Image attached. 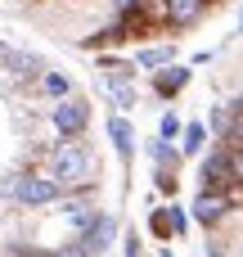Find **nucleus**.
Here are the masks:
<instances>
[{
	"instance_id": "obj_5",
	"label": "nucleus",
	"mask_w": 243,
	"mask_h": 257,
	"mask_svg": "<svg viewBox=\"0 0 243 257\" xmlns=\"http://www.w3.org/2000/svg\"><path fill=\"white\" fill-rule=\"evenodd\" d=\"M207 5H212V0H158L167 27H194V23L207 14Z\"/></svg>"
},
{
	"instance_id": "obj_3",
	"label": "nucleus",
	"mask_w": 243,
	"mask_h": 257,
	"mask_svg": "<svg viewBox=\"0 0 243 257\" xmlns=\"http://www.w3.org/2000/svg\"><path fill=\"white\" fill-rule=\"evenodd\" d=\"M50 122H54V131H59L63 140H81V131H86V122H90V104L77 99V95H68V99L54 104Z\"/></svg>"
},
{
	"instance_id": "obj_10",
	"label": "nucleus",
	"mask_w": 243,
	"mask_h": 257,
	"mask_svg": "<svg viewBox=\"0 0 243 257\" xmlns=\"http://www.w3.org/2000/svg\"><path fill=\"white\" fill-rule=\"evenodd\" d=\"M149 158H153V167L158 172H176L180 167V149H171V140H149Z\"/></svg>"
},
{
	"instance_id": "obj_15",
	"label": "nucleus",
	"mask_w": 243,
	"mask_h": 257,
	"mask_svg": "<svg viewBox=\"0 0 243 257\" xmlns=\"http://www.w3.org/2000/svg\"><path fill=\"white\" fill-rule=\"evenodd\" d=\"M41 86H45L50 95H59V99H68V90H72V81H68L63 72H45V77H41Z\"/></svg>"
},
{
	"instance_id": "obj_6",
	"label": "nucleus",
	"mask_w": 243,
	"mask_h": 257,
	"mask_svg": "<svg viewBox=\"0 0 243 257\" xmlns=\"http://www.w3.org/2000/svg\"><path fill=\"white\" fill-rule=\"evenodd\" d=\"M198 176H203V190H230V185H234V176H230V149L207 154Z\"/></svg>"
},
{
	"instance_id": "obj_20",
	"label": "nucleus",
	"mask_w": 243,
	"mask_h": 257,
	"mask_svg": "<svg viewBox=\"0 0 243 257\" xmlns=\"http://www.w3.org/2000/svg\"><path fill=\"white\" fill-rule=\"evenodd\" d=\"M54 257H95V253H90V248H86V244L77 239V244H68V248H59Z\"/></svg>"
},
{
	"instance_id": "obj_17",
	"label": "nucleus",
	"mask_w": 243,
	"mask_h": 257,
	"mask_svg": "<svg viewBox=\"0 0 243 257\" xmlns=\"http://www.w3.org/2000/svg\"><path fill=\"white\" fill-rule=\"evenodd\" d=\"M230 176H234V185H243V149H230Z\"/></svg>"
},
{
	"instance_id": "obj_22",
	"label": "nucleus",
	"mask_w": 243,
	"mask_h": 257,
	"mask_svg": "<svg viewBox=\"0 0 243 257\" xmlns=\"http://www.w3.org/2000/svg\"><path fill=\"white\" fill-rule=\"evenodd\" d=\"M239 36H243V9H239Z\"/></svg>"
},
{
	"instance_id": "obj_13",
	"label": "nucleus",
	"mask_w": 243,
	"mask_h": 257,
	"mask_svg": "<svg viewBox=\"0 0 243 257\" xmlns=\"http://www.w3.org/2000/svg\"><path fill=\"white\" fill-rule=\"evenodd\" d=\"M171 54H176L171 45H153V50H140V59H135V63H140V68H167V63H171Z\"/></svg>"
},
{
	"instance_id": "obj_2",
	"label": "nucleus",
	"mask_w": 243,
	"mask_h": 257,
	"mask_svg": "<svg viewBox=\"0 0 243 257\" xmlns=\"http://www.w3.org/2000/svg\"><path fill=\"white\" fill-rule=\"evenodd\" d=\"M9 194H14L18 203H27V208H45V203H54V199L63 194V185H59V181H50V176L27 172V176H14Z\"/></svg>"
},
{
	"instance_id": "obj_8",
	"label": "nucleus",
	"mask_w": 243,
	"mask_h": 257,
	"mask_svg": "<svg viewBox=\"0 0 243 257\" xmlns=\"http://www.w3.org/2000/svg\"><path fill=\"white\" fill-rule=\"evenodd\" d=\"M108 140H113V149H117V158L122 163H131V154H135V131H131V122L117 113V117H108Z\"/></svg>"
},
{
	"instance_id": "obj_18",
	"label": "nucleus",
	"mask_w": 243,
	"mask_h": 257,
	"mask_svg": "<svg viewBox=\"0 0 243 257\" xmlns=\"http://www.w3.org/2000/svg\"><path fill=\"white\" fill-rule=\"evenodd\" d=\"M180 131H185V126H180V117H176V113H167V117H162V140H171V136H180Z\"/></svg>"
},
{
	"instance_id": "obj_21",
	"label": "nucleus",
	"mask_w": 243,
	"mask_h": 257,
	"mask_svg": "<svg viewBox=\"0 0 243 257\" xmlns=\"http://www.w3.org/2000/svg\"><path fill=\"white\" fill-rule=\"evenodd\" d=\"M126 257H140V235H126Z\"/></svg>"
},
{
	"instance_id": "obj_24",
	"label": "nucleus",
	"mask_w": 243,
	"mask_h": 257,
	"mask_svg": "<svg viewBox=\"0 0 243 257\" xmlns=\"http://www.w3.org/2000/svg\"><path fill=\"white\" fill-rule=\"evenodd\" d=\"M14 5H27V0H14Z\"/></svg>"
},
{
	"instance_id": "obj_19",
	"label": "nucleus",
	"mask_w": 243,
	"mask_h": 257,
	"mask_svg": "<svg viewBox=\"0 0 243 257\" xmlns=\"http://www.w3.org/2000/svg\"><path fill=\"white\" fill-rule=\"evenodd\" d=\"M176 185H180L176 172H158V190H162V194H176Z\"/></svg>"
},
{
	"instance_id": "obj_16",
	"label": "nucleus",
	"mask_w": 243,
	"mask_h": 257,
	"mask_svg": "<svg viewBox=\"0 0 243 257\" xmlns=\"http://www.w3.org/2000/svg\"><path fill=\"white\" fill-rule=\"evenodd\" d=\"M167 212H171V230H176V235H185V230H189V212H185L180 203H171Z\"/></svg>"
},
{
	"instance_id": "obj_23",
	"label": "nucleus",
	"mask_w": 243,
	"mask_h": 257,
	"mask_svg": "<svg viewBox=\"0 0 243 257\" xmlns=\"http://www.w3.org/2000/svg\"><path fill=\"white\" fill-rule=\"evenodd\" d=\"M5 54H9V50H5V41H0V59H5Z\"/></svg>"
},
{
	"instance_id": "obj_25",
	"label": "nucleus",
	"mask_w": 243,
	"mask_h": 257,
	"mask_svg": "<svg viewBox=\"0 0 243 257\" xmlns=\"http://www.w3.org/2000/svg\"><path fill=\"white\" fill-rule=\"evenodd\" d=\"M239 257H243V244H239Z\"/></svg>"
},
{
	"instance_id": "obj_12",
	"label": "nucleus",
	"mask_w": 243,
	"mask_h": 257,
	"mask_svg": "<svg viewBox=\"0 0 243 257\" xmlns=\"http://www.w3.org/2000/svg\"><path fill=\"white\" fill-rule=\"evenodd\" d=\"M104 90L113 95V104H117V108H131V104H135V90H131V81H117V77H104Z\"/></svg>"
},
{
	"instance_id": "obj_1",
	"label": "nucleus",
	"mask_w": 243,
	"mask_h": 257,
	"mask_svg": "<svg viewBox=\"0 0 243 257\" xmlns=\"http://www.w3.org/2000/svg\"><path fill=\"white\" fill-rule=\"evenodd\" d=\"M50 181H59L63 190H86L95 181V154L86 140H59L50 149Z\"/></svg>"
},
{
	"instance_id": "obj_4",
	"label": "nucleus",
	"mask_w": 243,
	"mask_h": 257,
	"mask_svg": "<svg viewBox=\"0 0 243 257\" xmlns=\"http://www.w3.org/2000/svg\"><path fill=\"white\" fill-rule=\"evenodd\" d=\"M194 217H198L203 226H221V221L230 217V190H203V194L194 199Z\"/></svg>"
},
{
	"instance_id": "obj_9",
	"label": "nucleus",
	"mask_w": 243,
	"mask_h": 257,
	"mask_svg": "<svg viewBox=\"0 0 243 257\" xmlns=\"http://www.w3.org/2000/svg\"><path fill=\"white\" fill-rule=\"evenodd\" d=\"M63 221L72 226V235H86L99 221V212L90 208V199H72V203H63Z\"/></svg>"
},
{
	"instance_id": "obj_11",
	"label": "nucleus",
	"mask_w": 243,
	"mask_h": 257,
	"mask_svg": "<svg viewBox=\"0 0 243 257\" xmlns=\"http://www.w3.org/2000/svg\"><path fill=\"white\" fill-rule=\"evenodd\" d=\"M180 140H185L180 154H203V145H207V126H203V122H189V126L180 131Z\"/></svg>"
},
{
	"instance_id": "obj_7",
	"label": "nucleus",
	"mask_w": 243,
	"mask_h": 257,
	"mask_svg": "<svg viewBox=\"0 0 243 257\" xmlns=\"http://www.w3.org/2000/svg\"><path fill=\"white\" fill-rule=\"evenodd\" d=\"M189 86V68H180V63H167L162 72H153V90L162 95V99H171V95H180Z\"/></svg>"
},
{
	"instance_id": "obj_14",
	"label": "nucleus",
	"mask_w": 243,
	"mask_h": 257,
	"mask_svg": "<svg viewBox=\"0 0 243 257\" xmlns=\"http://www.w3.org/2000/svg\"><path fill=\"white\" fill-rule=\"evenodd\" d=\"M149 230H153L158 239H171V235H176V230H171V212H167V208H153V212H149Z\"/></svg>"
}]
</instances>
